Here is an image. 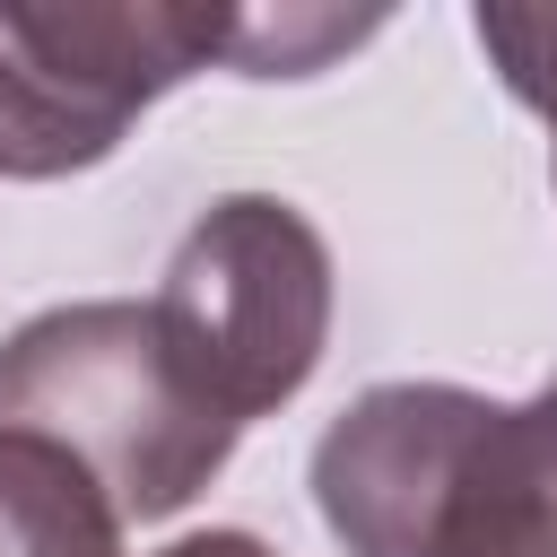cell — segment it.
I'll return each instance as SVG.
<instances>
[{"label":"cell","mask_w":557,"mask_h":557,"mask_svg":"<svg viewBox=\"0 0 557 557\" xmlns=\"http://www.w3.org/2000/svg\"><path fill=\"white\" fill-rule=\"evenodd\" d=\"M183 374L235 418L287 409L331 348V244L278 191H226L191 218L148 296Z\"/></svg>","instance_id":"cell-4"},{"label":"cell","mask_w":557,"mask_h":557,"mask_svg":"<svg viewBox=\"0 0 557 557\" xmlns=\"http://www.w3.org/2000/svg\"><path fill=\"white\" fill-rule=\"evenodd\" d=\"M0 557H122V505L26 426H0Z\"/></svg>","instance_id":"cell-5"},{"label":"cell","mask_w":557,"mask_h":557,"mask_svg":"<svg viewBox=\"0 0 557 557\" xmlns=\"http://www.w3.org/2000/svg\"><path fill=\"white\" fill-rule=\"evenodd\" d=\"M0 426L52 435L96 470L122 522L183 513L235 453V418L183 374L157 305L87 296L0 339Z\"/></svg>","instance_id":"cell-2"},{"label":"cell","mask_w":557,"mask_h":557,"mask_svg":"<svg viewBox=\"0 0 557 557\" xmlns=\"http://www.w3.org/2000/svg\"><path fill=\"white\" fill-rule=\"evenodd\" d=\"M470 26H479V52L496 61L505 96L548 122V174H557V0H487Z\"/></svg>","instance_id":"cell-6"},{"label":"cell","mask_w":557,"mask_h":557,"mask_svg":"<svg viewBox=\"0 0 557 557\" xmlns=\"http://www.w3.org/2000/svg\"><path fill=\"white\" fill-rule=\"evenodd\" d=\"M235 61V9L0 0V183L87 174L191 70Z\"/></svg>","instance_id":"cell-3"},{"label":"cell","mask_w":557,"mask_h":557,"mask_svg":"<svg viewBox=\"0 0 557 557\" xmlns=\"http://www.w3.org/2000/svg\"><path fill=\"white\" fill-rule=\"evenodd\" d=\"M157 557H278V548L252 540V531H191V540H174V548H157Z\"/></svg>","instance_id":"cell-7"},{"label":"cell","mask_w":557,"mask_h":557,"mask_svg":"<svg viewBox=\"0 0 557 557\" xmlns=\"http://www.w3.org/2000/svg\"><path fill=\"white\" fill-rule=\"evenodd\" d=\"M548 392H557V383H548Z\"/></svg>","instance_id":"cell-8"},{"label":"cell","mask_w":557,"mask_h":557,"mask_svg":"<svg viewBox=\"0 0 557 557\" xmlns=\"http://www.w3.org/2000/svg\"><path fill=\"white\" fill-rule=\"evenodd\" d=\"M313 505L348 557H557V392L374 383L322 426Z\"/></svg>","instance_id":"cell-1"}]
</instances>
